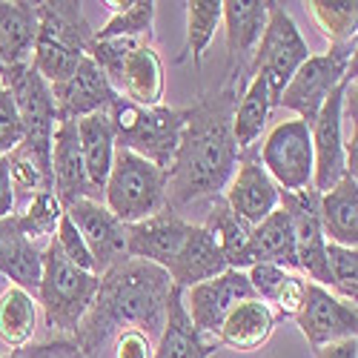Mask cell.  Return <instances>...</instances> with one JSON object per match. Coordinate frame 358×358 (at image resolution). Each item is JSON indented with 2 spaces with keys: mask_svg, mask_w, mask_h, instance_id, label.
Wrapping results in <instances>:
<instances>
[{
  "mask_svg": "<svg viewBox=\"0 0 358 358\" xmlns=\"http://www.w3.org/2000/svg\"><path fill=\"white\" fill-rule=\"evenodd\" d=\"M244 78L229 75L221 89L198 95L187 106V124L166 169V206L184 215L187 206L215 201L238 166L232 112Z\"/></svg>",
  "mask_w": 358,
  "mask_h": 358,
  "instance_id": "obj_1",
  "label": "cell"
},
{
  "mask_svg": "<svg viewBox=\"0 0 358 358\" xmlns=\"http://www.w3.org/2000/svg\"><path fill=\"white\" fill-rule=\"evenodd\" d=\"M172 281L161 266L124 258L101 275L95 301L75 330V344L86 358H101L106 344L117 330H143L146 336L158 338L166 321Z\"/></svg>",
  "mask_w": 358,
  "mask_h": 358,
  "instance_id": "obj_2",
  "label": "cell"
},
{
  "mask_svg": "<svg viewBox=\"0 0 358 358\" xmlns=\"http://www.w3.org/2000/svg\"><path fill=\"white\" fill-rule=\"evenodd\" d=\"M112 132H115V146L135 152L146 161H152L161 169H169L178 141H181L184 124H187V106H138L127 98L117 95L112 106L106 109Z\"/></svg>",
  "mask_w": 358,
  "mask_h": 358,
  "instance_id": "obj_3",
  "label": "cell"
},
{
  "mask_svg": "<svg viewBox=\"0 0 358 358\" xmlns=\"http://www.w3.org/2000/svg\"><path fill=\"white\" fill-rule=\"evenodd\" d=\"M98 284L101 278L95 273H83L64 258L55 238L43 247V266H41V284L35 292V301L43 310L46 327H52L55 336H66V338L75 336L78 324L95 301Z\"/></svg>",
  "mask_w": 358,
  "mask_h": 358,
  "instance_id": "obj_4",
  "label": "cell"
},
{
  "mask_svg": "<svg viewBox=\"0 0 358 358\" xmlns=\"http://www.w3.org/2000/svg\"><path fill=\"white\" fill-rule=\"evenodd\" d=\"M103 206L124 227L158 215L166 210V169L117 149L103 187Z\"/></svg>",
  "mask_w": 358,
  "mask_h": 358,
  "instance_id": "obj_5",
  "label": "cell"
},
{
  "mask_svg": "<svg viewBox=\"0 0 358 358\" xmlns=\"http://www.w3.org/2000/svg\"><path fill=\"white\" fill-rule=\"evenodd\" d=\"M0 86L12 95L23 124V141L17 149L52 175L49 155H52V132L57 124V109H55L49 83L38 75L32 64L23 61V64L0 69Z\"/></svg>",
  "mask_w": 358,
  "mask_h": 358,
  "instance_id": "obj_6",
  "label": "cell"
},
{
  "mask_svg": "<svg viewBox=\"0 0 358 358\" xmlns=\"http://www.w3.org/2000/svg\"><path fill=\"white\" fill-rule=\"evenodd\" d=\"M350 72H355V43H341L330 46V52L324 55H310L284 86L281 98L275 101V109L295 112L298 121L310 127L321 112L324 101L344 83Z\"/></svg>",
  "mask_w": 358,
  "mask_h": 358,
  "instance_id": "obj_7",
  "label": "cell"
},
{
  "mask_svg": "<svg viewBox=\"0 0 358 358\" xmlns=\"http://www.w3.org/2000/svg\"><path fill=\"white\" fill-rule=\"evenodd\" d=\"M310 55L313 52L301 35V29L295 26L292 15L281 3H270V15H266L264 35L252 55L250 75H261L266 80L273 109L284 92V86L289 83V78L298 72V66H301Z\"/></svg>",
  "mask_w": 358,
  "mask_h": 358,
  "instance_id": "obj_8",
  "label": "cell"
},
{
  "mask_svg": "<svg viewBox=\"0 0 358 358\" xmlns=\"http://www.w3.org/2000/svg\"><path fill=\"white\" fill-rule=\"evenodd\" d=\"M258 164L273 178L278 192H301L313 187V135L298 117L278 121L258 143Z\"/></svg>",
  "mask_w": 358,
  "mask_h": 358,
  "instance_id": "obj_9",
  "label": "cell"
},
{
  "mask_svg": "<svg viewBox=\"0 0 358 358\" xmlns=\"http://www.w3.org/2000/svg\"><path fill=\"white\" fill-rule=\"evenodd\" d=\"M278 206L287 213L292 224L298 275H307V281L330 289V275H327V238L321 229V192H315L313 187L301 192H281Z\"/></svg>",
  "mask_w": 358,
  "mask_h": 358,
  "instance_id": "obj_10",
  "label": "cell"
},
{
  "mask_svg": "<svg viewBox=\"0 0 358 358\" xmlns=\"http://www.w3.org/2000/svg\"><path fill=\"white\" fill-rule=\"evenodd\" d=\"M295 327L307 338L310 350H321L347 338H358V310L321 284L307 281L304 304L295 313Z\"/></svg>",
  "mask_w": 358,
  "mask_h": 358,
  "instance_id": "obj_11",
  "label": "cell"
},
{
  "mask_svg": "<svg viewBox=\"0 0 358 358\" xmlns=\"http://www.w3.org/2000/svg\"><path fill=\"white\" fill-rule=\"evenodd\" d=\"M352 78H355V72H350L344 78V83L324 101L321 112L310 124L313 158H315V169H313V189L315 192H327V189H333L341 178H350L347 164H344V112H341V103H344V89Z\"/></svg>",
  "mask_w": 358,
  "mask_h": 358,
  "instance_id": "obj_12",
  "label": "cell"
},
{
  "mask_svg": "<svg viewBox=\"0 0 358 358\" xmlns=\"http://www.w3.org/2000/svg\"><path fill=\"white\" fill-rule=\"evenodd\" d=\"M247 298H255L247 273L224 270L221 275H215L210 281H201V284L184 289V307H187V315L195 330L206 338H215L224 318L229 315V310L235 304L247 301Z\"/></svg>",
  "mask_w": 358,
  "mask_h": 358,
  "instance_id": "obj_13",
  "label": "cell"
},
{
  "mask_svg": "<svg viewBox=\"0 0 358 358\" xmlns=\"http://www.w3.org/2000/svg\"><path fill=\"white\" fill-rule=\"evenodd\" d=\"M64 213L69 215V221L80 232L89 255L95 261L98 278L109 270V266H115L117 261L127 258V227L106 210L103 201L80 198V201L69 203Z\"/></svg>",
  "mask_w": 358,
  "mask_h": 358,
  "instance_id": "obj_14",
  "label": "cell"
},
{
  "mask_svg": "<svg viewBox=\"0 0 358 358\" xmlns=\"http://www.w3.org/2000/svg\"><path fill=\"white\" fill-rule=\"evenodd\" d=\"M278 187L273 184V178L266 175V169L258 164V149L252 152H241L238 166L232 178L227 181L221 198L227 201L229 210L247 221L250 227L261 224L270 213L278 210Z\"/></svg>",
  "mask_w": 358,
  "mask_h": 358,
  "instance_id": "obj_15",
  "label": "cell"
},
{
  "mask_svg": "<svg viewBox=\"0 0 358 358\" xmlns=\"http://www.w3.org/2000/svg\"><path fill=\"white\" fill-rule=\"evenodd\" d=\"M192 227H195L192 221L172 213L169 206L146 221L129 224L127 227V258L149 261L166 273L169 264L178 258L181 247L187 244Z\"/></svg>",
  "mask_w": 358,
  "mask_h": 358,
  "instance_id": "obj_16",
  "label": "cell"
},
{
  "mask_svg": "<svg viewBox=\"0 0 358 358\" xmlns=\"http://www.w3.org/2000/svg\"><path fill=\"white\" fill-rule=\"evenodd\" d=\"M221 23L227 32V55H229V75L244 78L250 75L252 55L264 35L270 3L266 0H224Z\"/></svg>",
  "mask_w": 358,
  "mask_h": 358,
  "instance_id": "obj_17",
  "label": "cell"
},
{
  "mask_svg": "<svg viewBox=\"0 0 358 358\" xmlns=\"http://www.w3.org/2000/svg\"><path fill=\"white\" fill-rule=\"evenodd\" d=\"M49 89L55 98L57 121H78V117H86V115L106 112L112 106V101L117 98V92L103 78V72L89 61V57H83L78 64V69L72 72L69 80L49 86Z\"/></svg>",
  "mask_w": 358,
  "mask_h": 358,
  "instance_id": "obj_18",
  "label": "cell"
},
{
  "mask_svg": "<svg viewBox=\"0 0 358 358\" xmlns=\"http://www.w3.org/2000/svg\"><path fill=\"white\" fill-rule=\"evenodd\" d=\"M49 164H52V192L57 195V201L64 203V210L69 203L80 201V198L101 201L92 192V187H89V181H86L75 121H57L55 124Z\"/></svg>",
  "mask_w": 358,
  "mask_h": 358,
  "instance_id": "obj_19",
  "label": "cell"
},
{
  "mask_svg": "<svg viewBox=\"0 0 358 358\" xmlns=\"http://www.w3.org/2000/svg\"><path fill=\"white\" fill-rule=\"evenodd\" d=\"M115 92L146 109L164 103L166 75H164V61L152 43H141L129 52V57L121 66V78H117Z\"/></svg>",
  "mask_w": 358,
  "mask_h": 358,
  "instance_id": "obj_20",
  "label": "cell"
},
{
  "mask_svg": "<svg viewBox=\"0 0 358 358\" xmlns=\"http://www.w3.org/2000/svg\"><path fill=\"white\" fill-rule=\"evenodd\" d=\"M227 270V261H224V252L215 241V235L195 224L189 238H187V244L181 247V252H178V258L169 264V281L172 287L178 289H189L201 281H210L215 275H221Z\"/></svg>",
  "mask_w": 358,
  "mask_h": 358,
  "instance_id": "obj_21",
  "label": "cell"
},
{
  "mask_svg": "<svg viewBox=\"0 0 358 358\" xmlns=\"http://www.w3.org/2000/svg\"><path fill=\"white\" fill-rule=\"evenodd\" d=\"M218 341L201 336L184 307V289L172 287L169 304H166V321L164 330L155 338V358H210L218 352Z\"/></svg>",
  "mask_w": 358,
  "mask_h": 358,
  "instance_id": "obj_22",
  "label": "cell"
},
{
  "mask_svg": "<svg viewBox=\"0 0 358 358\" xmlns=\"http://www.w3.org/2000/svg\"><path fill=\"white\" fill-rule=\"evenodd\" d=\"M41 266H43V247L29 241L23 229L17 227V218H0V275H6L9 284L38 292L41 284Z\"/></svg>",
  "mask_w": 358,
  "mask_h": 358,
  "instance_id": "obj_23",
  "label": "cell"
},
{
  "mask_svg": "<svg viewBox=\"0 0 358 358\" xmlns=\"http://www.w3.org/2000/svg\"><path fill=\"white\" fill-rule=\"evenodd\" d=\"M78 129V143H80V158H83V172L86 181L92 187V192L103 201V187L115 161V132H112V121L106 112H95L75 121Z\"/></svg>",
  "mask_w": 358,
  "mask_h": 358,
  "instance_id": "obj_24",
  "label": "cell"
},
{
  "mask_svg": "<svg viewBox=\"0 0 358 358\" xmlns=\"http://www.w3.org/2000/svg\"><path fill=\"white\" fill-rule=\"evenodd\" d=\"M275 313L266 307L258 298H247V301L235 304L229 315L224 318L221 330H218V344L229 347L235 352H255L270 341L275 330Z\"/></svg>",
  "mask_w": 358,
  "mask_h": 358,
  "instance_id": "obj_25",
  "label": "cell"
},
{
  "mask_svg": "<svg viewBox=\"0 0 358 358\" xmlns=\"http://www.w3.org/2000/svg\"><path fill=\"white\" fill-rule=\"evenodd\" d=\"M252 295L275 313V318H295L304 304L307 278L273 264H252L247 270Z\"/></svg>",
  "mask_w": 358,
  "mask_h": 358,
  "instance_id": "obj_26",
  "label": "cell"
},
{
  "mask_svg": "<svg viewBox=\"0 0 358 358\" xmlns=\"http://www.w3.org/2000/svg\"><path fill=\"white\" fill-rule=\"evenodd\" d=\"M247 270L252 264H273L284 266L289 273H298V261H295V235L287 213L278 210L270 213L261 224L252 227L250 232V244H247Z\"/></svg>",
  "mask_w": 358,
  "mask_h": 358,
  "instance_id": "obj_27",
  "label": "cell"
},
{
  "mask_svg": "<svg viewBox=\"0 0 358 358\" xmlns=\"http://www.w3.org/2000/svg\"><path fill=\"white\" fill-rule=\"evenodd\" d=\"M38 38V3L0 0V69L32 57Z\"/></svg>",
  "mask_w": 358,
  "mask_h": 358,
  "instance_id": "obj_28",
  "label": "cell"
},
{
  "mask_svg": "<svg viewBox=\"0 0 358 358\" xmlns=\"http://www.w3.org/2000/svg\"><path fill=\"white\" fill-rule=\"evenodd\" d=\"M321 229L330 244L358 250V178H341L321 192Z\"/></svg>",
  "mask_w": 358,
  "mask_h": 358,
  "instance_id": "obj_29",
  "label": "cell"
},
{
  "mask_svg": "<svg viewBox=\"0 0 358 358\" xmlns=\"http://www.w3.org/2000/svg\"><path fill=\"white\" fill-rule=\"evenodd\" d=\"M273 112V101H270V89L261 75H250L247 86L241 89L232 112V135H235V146L238 152H252L261 143L264 127L270 121Z\"/></svg>",
  "mask_w": 358,
  "mask_h": 358,
  "instance_id": "obj_30",
  "label": "cell"
},
{
  "mask_svg": "<svg viewBox=\"0 0 358 358\" xmlns=\"http://www.w3.org/2000/svg\"><path fill=\"white\" fill-rule=\"evenodd\" d=\"M38 301L32 292L9 284L0 292V344L9 352H23L38 333Z\"/></svg>",
  "mask_w": 358,
  "mask_h": 358,
  "instance_id": "obj_31",
  "label": "cell"
},
{
  "mask_svg": "<svg viewBox=\"0 0 358 358\" xmlns=\"http://www.w3.org/2000/svg\"><path fill=\"white\" fill-rule=\"evenodd\" d=\"M201 227H206L215 235V241L224 252V261H227V270H244L247 273L244 258H247V244H250L252 227L238 218L221 195L206 203V221Z\"/></svg>",
  "mask_w": 358,
  "mask_h": 358,
  "instance_id": "obj_32",
  "label": "cell"
},
{
  "mask_svg": "<svg viewBox=\"0 0 358 358\" xmlns=\"http://www.w3.org/2000/svg\"><path fill=\"white\" fill-rule=\"evenodd\" d=\"M109 20L95 29V38H129L141 43H152V26H155V6L152 0H106Z\"/></svg>",
  "mask_w": 358,
  "mask_h": 358,
  "instance_id": "obj_33",
  "label": "cell"
},
{
  "mask_svg": "<svg viewBox=\"0 0 358 358\" xmlns=\"http://www.w3.org/2000/svg\"><path fill=\"white\" fill-rule=\"evenodd\" d=\"M307 12L318 32L330 41V46L355 43L358 35V3L355 0H310Z\"/></svg>",
  "mask_w": 358,
  "mask_h": 358,
  "instance_id": "obj_34",
  "label": "cell"
},
{
  "mask_svg": "<svg viewBox=\"0 0 358 358\" xmlns=\"http://www.w3.org/2000/svg\"><path fill=\"white\" fill-rule=\"evenodd\" d=\"M15 218H17V227L23 229V235L29 241H35V244L46 241L49 244L55 238L57 224L64 218V203L57 201V195L52 189H46V192H38L35 198H29L15 213Z\"/></svg>",
  "mask_w": 358,
  "mask_h": 358,
  "instance_id": "obj_35",
  "label": "cell"
},
{
  "mask_svg": "<svg viewBox=\"0 0 358 358\" xmlns=\"http://www.w3.org/2000/svg\"><path fill=\"white\" fill-rule=\"evenodd\" d=\"M221 3L224 0H189L187 3V52L195 64L203 61L221 26Z\"/></svg>",
  "mask_w": 358,
  "mask_h": 358,
  "instance_id": "obj_36",
  "label": "cell"
},
{
  "mask_svg": "<svg viewBox=\"0 0 358 358\" xmlns=\"http://www.w3.org/2000/svg\"><path fill=\"white\" fill-rule=\"evenodd\" d=\"M327 275H330V292L355 304V298H358V250L327 241Z\"/></svg>",
  "mask_w": 358,
  "mask_h": 358,
  "instance_id": "obj_37",
  "label": "cell"
},
{
  "mask_svg": "<svg viewBox=\"0 0 358 358\" xmlns=\"http://www.w3.org/2000/svg\"><path fill=\"white\" fill-rule=\"evenodd\" d=\"M55 244H57V250L64 252V258H66L69 264H75L78 270H83V273H95V261H92V255H89V250H86V244H83L80 232L75 229V224L69 221L66 213H64L61 224H57V229H55Z\"/></svg>",
  "mask_w": 358,
  "mask_h": 358,
  "instance_id": "obj_38",
  "label": "cell"
},
{
  "mask_svg": "<svg viewBox=\"0 0 358 358\" xmlns=\"http://www.w3.org/2000/svg\"><path fill=\"white\" fill-rule=\"evenodd\" d=\"M106 347L112 358H155V338L143 330H135V327L117 330Z\"/></svg>",
  "mask_w": 358,
  "mask_h": 358,
  "instance_id": "obj_39",
  "label": "cell"
},
{
  "mask_svg": "<svg viewBox=\"0 0 358 358\" xmlns=\"http://www.w3.org/2000/svg\"><path fill=\"white\" fill-rule=\"evenodd\" d=\"M20 141H23V124H20L17 106L12 95L0 86V158L9 155L12 149H17Z\"/></svg>",
  "mask_w": 358,
  "mask_h": 358,
  "instance_id": "obj_40",
  "label": "cell"
},
{
  "mask_svg": "<svg viewBox=\"0 0 358 358\" xmlns=\"http://www.w3.org/2000/svg\"><path fill=\"white\" fill-rule=\"evenodd\" d=\"M20 355L23 358H86L83 350L75 344V338H66V336H52L49 341L29 344Z\"/></svg>",
  "mask_w": 358,
  "mask_h": 358,
  "instance_id": "obj_41",
  "label": "cell"
},
{
  "mask_svg": "<svg viewBox=\"0 0 358 358\" xmlns=\"http://www.w3.org/2000/svg\"><path fill=\"white\" fill-rule=\"evenodd\" d=\"M15 215V192H12V181H9V161L6 155L0 158V218Z\"/></svg>",
  "mask_w": 358,
  "mask_h": 358,
  "instance_id": "obj_42",
  "label": "cell"
},
{
  "mask_svg": "<svg viewBox=\"0 0 358 358\" xmlns=\"http://www.w3.org/2000/svg\"><path fill=\"white\" fill-rule=\"evenodd\" d=\"M315 358H358V338H347L330 347H321L313 352Z\"/></svg>",
  "mask_w": 358,
  "mask_h": 358,
  "instance_id": "obj_43",
  "label": "cell"
},
{
  "mask_svg": "<svg viewBox=\"0 0 358 358\" xmlns=\"http://www.w3.org/2000/svg\"><path fill=\"white\" fill-rule=\"evenodd\" d=\"M0 358H23L20 352H6V355H0Z\"/></svg>",
  "mask_w": 358,
  "mask_h": 358,
  "instance_id": "obj_44",
  "label": "cell"
}]
</instances>
